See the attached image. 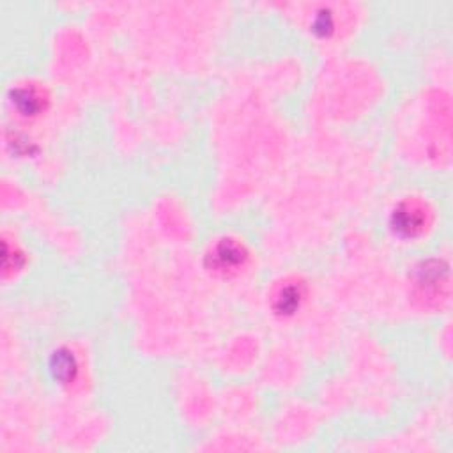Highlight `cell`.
<instances>
[{
    "label": "cell",
    "mask_w": 453,
    "mask_h": 453,
    "mask_svg": "<svg viewBox=\"0 0 453 453\" xmlns=\"http://www.w3.org/2000/svg\"><path fill=\"white\" fill-rule=\"evenodd\" d=\"M425 225V211L420 204H402L393 215V229L400 236H415Z\"/></svg>",
    "instance_id": "cell-1"
},
{
    "label": "cell",
    "mask_w": 453,
    "mask_h": 453,
    "mask_svg": "<svg viewBox=\"0 0 453 453\" xmlns=\"http://www.w3.org/2000/svg\"><path fill=\"white\" fill-rule=\"evenodd\" d=\"M213 264L216 271H232L234 268L243 264L245 261V252L239 245L232 241H223L222 245L216 246L213 252Z\"/></svg>",
    "instance_id": "cell-2"
},
{
    "label": "cell",
    "mask_w": 453,
    "mask_h": 453,
    "mask_svg": "<svg viewBox=\"0 0 453 453\" xmlns=\"http://www.w3.org/2000/svg\"><path fill=\"white\" fill-rule=\"evenodd\" d=\"M52 372H54L55 379L68 383L70 379H73L75 372H77V363H75L73 356L66 351H59L52 358Z\"/></svg>",
    "instance_id": "cell-3"
},
{
    "label": "cell",
    "mask_w": 453,
    "mask_h": 453,
    "mask_svg": "<svg viewBox=\"0 0 453 453\" xmlns=\"http://www.w3.org/2000/svg\"><path fill=\"white\" fill-rule=\"evenodd\" d=\"M15 103L20 110L24 112L25 116H32V114H36V112L41 108V100H39L38 94L32 93V91H27V89L16 91Z\"/></svg>",
    "instance_id": "cell-4"
},
{
    "label": "cell",
    "mask_w": 453,
    "mask_h": 453,
    "mask_svg": "<svg viewBox=\"0 0 453 453\" xmlns=\"http://www.w3.org/2000/svg\"><path fill=\"white\" fill-rule=\"evenodd\" d=\"M300 301H301L300 289L287 287L280 294V300H278V310L285 312V314H291V312L296 310V307H300Z\"/></svg>",
    "instance_id": "cell-5"
}]
</instances>
